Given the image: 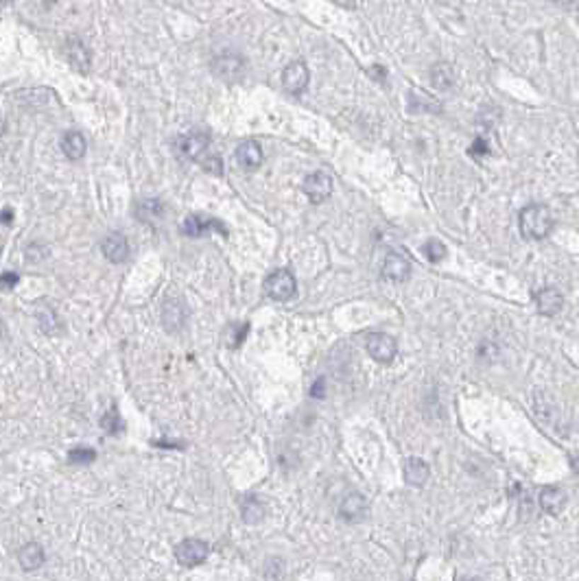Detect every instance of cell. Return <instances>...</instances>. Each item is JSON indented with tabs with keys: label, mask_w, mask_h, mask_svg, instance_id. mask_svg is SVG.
<instances>
[{
	"label": "cell",
	"mask_w": 579,
	"mask_h": 581,
	"mask_svg": "<svg viewBox=\"0 0 579 581\" xmlns=\"http://www.w3.org/2000/svg\"><path fill=\"white\" fill-rule=\"evenodd\" d=\"M518 225H520V234L524 238L532 241H542L551 234L553 230V214L546 206L540 204H532L527 206L520 217H518Z\"/></svg>",
	"instance_id": "6da1fadb"
},
{
	"label": "cell",
	"mask_w": 579,
	"mask_h": 581,
	"mask_svg": "<svg viewBox=\"0 0 579 581\" xmlns=\"http://www.w3.org/2000/svg\"><path fill=\"white\" fill-rule=\"evenodd\" d=\"M295 289H297L295 277L287 269L273 271L271 275H267V280H265V293L275 301H289L295 295Z\"/></svg>",
	"instance_id": "7a4b0ae2"
},
{
	"label": "cell",
	"mask_w": 579,
	"mask_h": 581,
	"mask_svg": "<svg viewBox=\"0 0 579 581\" xmlns=\"http://www.w3.org/2000/svg\"><path fill=\"white\" fill-rule=\"evenodd\" d=\"M208 551H210V546L204 540L188 538V540H184V542H180L178 546H175V560L186 568H195V566L206 562Z\"/></svg>",
	"instance_id": "3957f363"
},
{
	"label": "cell",
	"mask_w": 579,
	"mask_h": 581,
	"mask_svg": "<svg viewBox=\"0 0 579 581\" xmlns=\"http://www.w3.org/2000/svg\"><path fill=\"white\" fill-rule=\"evenodd\" d=\"M208 146H210V136L206 132H190V134H184L175 140V149H178L180 158L190 160V162L204 156Z\"/></svg>",
	"instance_id": "277c9868"
},
{
	"label": "cell",
	"mask_w": 579,
	"mask_h": 581,
	"mask_svg": "<svg viewBox=\"0 0 579 581\" xmlns=\"http://www.w3.org/2000/svg\"><path fill=\"white\" fill-rule=\"evenodd\" d=\"M212 72L223 81H239L245 74V59L239 53H221L212 59Z\"/></svg>",
	"instance_id": "5b68a950"
},
{
	"label": "cell",
	"mask_w": 579,
	"mask_h": 581,
	"mask_svg": "<svg viewBox=\"0 0 579 581\" xmlns=\"http://www.w3.org/2000/svg\"><path fill=\"white\" fill-rule=\"evenodd\" d=\"M302 190H304V195L313 201V204H321V201H326L331 195H333V180H331V175L328 173H311L309 178L304 180V184H302Z\"/></svg>",
	"instance_id": "8992f818"
},
{
	"label": "cell",
	"mask_w": 579,
	"mask_h": 581,
	"mask_svg": "<svg viewBox=\"0 0 579 581\" xmlns=\"http://www.w3.org/2000/svg\"><path fill=\"white\" fill-rule=\"evenodd\" d=\"M210 230H217L221 232L223 236H228V227H225L221 221L212 219V217H201V214H190L184 219L182 223V232L186 236H193V238H199V236H204L206 232Z\"/></svg>",
	"instance_id": "52a82bcc"
},
{
	"label": "cell",
	"mask_w": 579,
	"mask_h": 581,
	"mask_svg": "<svg viewBox=\"0 0 579 581\" xmlns=\"http://www.w3.org/2000/svg\"><path fill=\"white\" fill-rule=\"evenodd\" d=\"M367 510H369L367 498L363 494L352 492V494H345L339 502V518L345 522H361L365 520Z\"/></svg>",
	"instance_id": "ba28073f"
},
{
	"label": "cell",
	"mask_w": 579,
	"mask_h": 581,
	"mask_svg": "<svg viewBox=\"0 0 579 581\" xmlns=\"http://www.w3.org/2000/svg\"><path fill=\"white\" fill-rule=\"evenodd\" d=\"M367 352H369V357L374 361L391 363L394 357H396V352H398V345H396L394 337H389L385 333H374L367 339Z\"/></svg>",
	"instance_id": "9c48e42d"
},
{
	"label": "cell",
	"mask_w": 579,
	"mask_h": 581,
	"mask_svg": "<svg viewBox=\"0 0 579 581\" xmlns=\"http://www.w3.org/2000/svg\"><path fill=\"white\" fill-rule=\"evenodd\" d=\"M309 79H311V74H309V68L304 62H291L282 72V86L291 94L304 92L309 88Z\"/></svg>",
	"instance_id": "30bf717a"
},
{
	"label": "cell",
	"mask_w": 579,
	"mask_h": 581,
	"mask_svg": "<svg viewBox=\"0 0 579 581\" xmlns=\"http://www.w3.org/2000/svg\"><path fill=\"white\" fill-rule=\"evenodd\" d=\"M101 249H103V256L110 263L118 265V263H125V260H127V256H130V241H127V236L120 234V232H112V234H108L103 238V243H101Z\"/></svg>",
	"instance_id": "8fae6325"
},
{
	"label": "cell",
	"mask_w": 579,
	"mask_h": 581,
	"mask_svg": "<svg viewBox=\"0 0 579 581\" xmlns=\"http://www.w3.org/2000/svg\"><path fill=\"white\" fill-rule=\"evenodd\" d=\"M411 273V265L409 260L398 254V251H391V254L385 256V263H383V277L389 282H405Z\"/></svg>",
	"instance_id": "7c38bea8"
},
{
	"label": "cell",
	"mask_w": 579,
	"mask_h": 581,
	"mask_svg": "<svg viewBox=\"0 0 579 581\" xmlns=\"http://www.w3.org/2000/svg\"><path fill=\"white\" fill-rule=\"evenodd\" d=\"M66 53H68V62H70V66H72L74 70L81 72V74H88V72H90V68H92L90 50H88V46H86L79 38H70Z\"/></svg>",
	"instance_id": "4fadbf2b"
},
{
	"label": "cell",
	"mask_w": 579,
	"mask_h": 581,
	"mask_svg": "<svg viewBox=\"0 0 579 581\" xmlns=\"http://www.w3.org/2000/svg\"><path fill=\"white\" fill-rule=\"evenodd\" d=\"M536 306L542 315L551 317V315H558L564 306V295L558 291V289H553V287H546V289H540L536 295Z\"/></svg>",
	"instance_id": "5bb4252c"
},
{
	"label": "cell",
	"mask_w": 579,
	"mask_h": 581,
	"mask_svg": "<svg viewBox=\"0 0 579 581\" xmlns=\"http://www.w3.org/2000/svg\"><path fill=\"white\" fill-rule=\"evenodd\" d=\"M236 162L245 171H256L263 164V149L254 140H245L236 146Z\"/></svg>",
	"instance_id": "9a60e30c"
},
{
	"label": "cell",
	"mask_w": 579,
	"mask_h": 581,
	"mask_svg": "<svg viewBox=\"0 0 579 581\" xmlns=\"http://www.w3.org/2000/svg\"><path fill=\"white\" fill-rule=\"evenodd\" d=\"M186 321V309L180 299H166L162 309V323L168 333H178Z\"/></svg>",
	"instance_id": "2e32d148"
},
{
	"label": "cell",
	"mask_w": 579,
	"mask_h": 581,
	"mask_svg": "<svg viewBox=\"0 0 579 581\" xmlns=\"http://www.w3.org/2000/svg\"><path fill=\"white\" fill-rule=\"evenodd\" d=\"M431 476V468L420 457H409L405 461V481L413 488H422Z\"/></svg>",
	"instance_id": "e0dca14e"
},
{
	"label": "cell",
	"mask_w": 579,
	"mask_h": 581,
	"mask_svg": "<svg viewBox=\"0 0 579 581\" xmlns=\"http://www.w3.org/2000/svg\"><path fill=\"white\" fill-rule=\"evenodd\" d=\"M540 507L549 516H560L566 507V494L560 488H544L540 492Z\"/></svg>",
	"instance_id": "ac0fdd59"
},
{
	"label": "cell",
	"mask_w": 579,
	"mask_h": 581,
	"mask_svg": "<svg viewBox=\"0 0 579 581\" xmlns=\"http://www.w3.org/2000/svg\"><path fill=\"white\" fill-rule=\"evenodd\" d=\"M46 560V555L42 551L40 544L31 542V544H24L18 553V562L22 566V570H27V573H33V570H40L42 564Z\"/></svg>",
	"instance_id": "d6986e66"
},
{
	"label": "cell",
	"mask_w": 579,
	"mask_h": 581,
	"mask_svg": "<svg viewBox=\"0 0 579 581\" xmlns=\"http://www.w3.org/2000/svg\"><path fill=\"white\" fill-rule=\"evenodd\" d=\"M86 138L79 132H68L62 136V151L68 160H81L86 156Z\"/></svg>",
	"instance_id": "ffe728a7"
},
{
	"label": "cell",
	"mask_w": 579,
	"mask_h": 581,
	"mask_svg": "<svg viewBox=\"0 0 579 581\" xmlns=\"http://www.w3.org/2000/svg\"><path fill=\"white\" fill-rule=\"evenodd\" d=\"M431 84L437 90H450L455 86V70H452V66L448 62H437L431 68Z\"/></svg>",
	"instance_id": "44dd1931"
},
{
	"label": "cell",
	"mask_w": 579,
	"mask_h": 581,
	"mask_svg": "<svg viewBox=\"0 0 579 581\" xmlns=\"http://www.w3.org/2000/svg\"><path fill=\"white\" fill-rule=\"evenodd\" d=\"M241 516L247 524H258L265 518V505L256 496H247L241 505Z\"/></svg>",
	"instance_id": "7402d4cb"
},
{
	"label": "cell",
	"mask_w": 579,
	"mask_h": 581,
	"mask_svg": "<svg viewBox=\"0 0 579 581\" xmlns=\"http://www.w3.org/2000/svg\"><path fill=\"white\" fill-rule=\"evenodd\" d=\"M136 214H138L144 223L156 221V219H162V217H164V204H162L160 199H144V201H140V204H138Z\"/></svg>",
	"instance_id": "603a6c76"
},
{
	"label": "cell",
	"mask_w": 579,
	"mask_h": 581,
	"mask_svg": "<svg viewBox=\"0 0 579 581\" xmlns=\"http://www.w3.org/2000/svg\"><path fill=\"white\" fill-rule=\"evenodd\" d=\"M409 110L411 112H440V105L431 96L420 94L418 90L409 92Z\"/></svg>",
	"instance_id": "cb8c5ba5"
},
{
	"label": "cell",
	"mask_w": 579,
	"mask_h": 581,
	"mask_svg": "<svg viewBox=\"0 0 579 581\" xmlns=\"http://www.w3.org/2000/svg\"><path fill=\"white\" fill-rule=\"evenodd\" d=\"M38 321H40L42 330H44L46 335H55V333L59 330V319H57L55 311L50 309V306H42V309L38 311Z\"/></svg>",
	"instance_id": "d4e9b609"
},
{
	"label": "cell",
	"mask_w": 579,
	"mask_h": 581,
	"mask_svg": "<svg viewBox=\"0 0 579 581\" xmlns=\"http://www.w3.org/2000/svg\"><path fill=\"white\" fill-rule=\"evenodd\" d=\"M96 459V452L92 448H86V446H77L68 452V461L70 464H92Z\"/></svg>",
	"instance_id": "484cf974"
},
{
	"label": "cell",
	"mask_w": 579,
	"mask_h": 581,
	"mask_svg": "<svg viewBox=\"0 0 579 581\" xmlns=\"http://www.w3.org/2000/svg\"><path fill=\"white\" fill-rule=\"evenodd\" d=\"M101 426H103V428H105V433H110V435L120 433L122 422H120V415H118L116 407H112V409H110L103 418H101Z\"/></svg>",
	"instance_id": "4316f807"
},
{
	"label": "cell",
	"mask_w": 579,
	"mask_h": 581,
	"mask_svg": "<svg viewBox=\"0 0 579 581\" xmlns=\"http://www.w3.org/2000/svg\"><path fill=\"white\" fill-rule=\"evenodd\" d=\"M424 256L429 258L431 263H440L446 256V247L442 245V241H429L424 245Z\"/></svg>",
	"instance_id": "83f0119b"
},
{
	"label": "cell",
	"mask_w": 579,
	"mask_h": 581,
	"mask_svg": "<svg viewBox=\"0 0 579 581\" xmlns=\"http://www.w3.org/2000/svg\"><path fill=\"white\" fill-rule=\"evenodd\" d=\"M232 330H234V335L230 337V347H239V345H241V343L245 341L247 333H249V323L232 326Z\"/></svg>",
	"instance_id": "f1b7e54d"
},
{
	"label": "cell",
	"mask_w": 579,
	"mask_h": 581,
	"mask_svg": "<svg viewBox=\"0 0 579 581\" xmlns=\"http://www.w3.org/2000/svg\"><path fill=\"white\" fill-rule=\"evenodd\" d=\"M221 166H223V164H221V158H219V156H208V158L204 160V168H206L208 173H212V175H221V173H223Z\"/></svg>",
	"instance_id": "f546056e"
},
{
	"label": "cell",
	"mask_w": 579,
	"mask_h": 581,
	"mask_svg": "<svg viewBox=\"0 0 579 581\" xmlns=\"http://www.w3.org/2000/svg\"><path fill=\"white\" fill-rule=\"evenodd\" d=\"M18 284V273L13 271H7L0 275V289H13Z\"/></svg>",
	"instance_id": "4dcf8cb0"
},
{
	"label": "cell",
	"mask_w": 579,
	"mask_h": 581,
	"mask_svg": "<svg viewBox=\"0 0 579 581\" xmlns=\"http://www.w3.org/2000/svg\"><path fill=\"white\" fill-rule=\"evenodd\" d=\"M311 396H313V398H321V396H323V378H319V381L313 385Z\"/></svg>",
	"instance_id": "1f68e13d"
},
{
	"label": "cell",
	"mask_w": 579,
	"mask_h": 581,
	"mask_svg": "<svg viewBox=\"0 0 579 581\" xmlns=\"http://www.w3.org/2000/svg\"><path fill=\"white\" fill-rule=\"evenodd\" d=\"M470 154H488L486 142H483V140H476V142L472 144V151H470Z\"/></svg>",
	"instance_id": "d6a6232c"
},
{
	"label": "cell",
	"mask_w": 579,
	"mask_h": 581,
	"mask_svg": "<svg viewBox=\"0 0 579 581\" xmlns=\"http://www.w3.org/2000/svg\"><path fill=\"white\" fill-rule=\"evenodd\" d=\"M154 446H158V448H184V446H180L178 442H164V439H158V442H154Z\"/></svg>",
	"instance_id": "836d02e7"
},
{
	"label": "cell",
	"mask_w": 579,
	"mask_h": 581,
	"mask_svg": "<svg viewBox=\"0 0 579 581\" xmlns=\"http://www.w3.org/2000/svg\"><path fill=\"white\" fill-rule=\"evenodd\" d=\"M571 466H573V472H575V474L579 476V457H575V459L571 461Z\"/></svg>",
	"instance_id": "e575fe53"
},
{
	"label": "cell",
	"mask_w": 579,
	"mask_h": 581,
	"mask_svg": "<svg viewBox=\"0 0 579 581\" xmlns=\"http://www.w3.org/2000/svg\"><path fill=\"white\" fill-rule=\"evenodd\" d=\"M3 223H11V210H5V212H3Z\"/></svg>",
	"instance_id": "d590c367"
},
{
	"label": "cell",
	"mask_w": 579,
	"mask_h": 581,
	"mask_svg": "<svg viewBox=\"0 0 579 581\" xmlns=\"http://www.w3.org/2000/svg\"><path fill=\"white\" fill-rule=\"evenodd\" d=\"M345 3H355V0H345Z\"/></svg>",
	"instance_id": "8d00e7d4"
}]
</instances>
